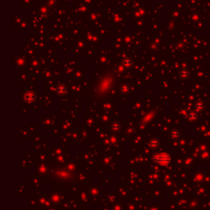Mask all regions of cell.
I'll list each match as a JSON object with an SVG mask.
<instances>
[{"instance_id": "cell-1", "label": "cell", "mask_w": 210, "mask_h": 210, "mask_svg": "<svg viewBox=\"0 0 210 210\" xmlns=\"http://www.w3.org/2000/svg\"><path fill=\"white\" fill-rule=\"evenodd\" d=\"M171 161V157L168 153H159L153 156V162L160 166H168Z\"/></svg>"}, {"instance_id": "cell-2", "label": "cell", "mask_w": 210, "mask_h": 210, "mask_svg": "<svg viewBox=\"0 0 210 210\" xmlns=\"http://www.w3.org/2000/svg\"><path fill=\"white\" fill-rule=\"evenodd\" d=\"M36 99V94L33 93L28 94L26 96V100L27 103H32L35 102Z\"/></svg>"}, {"instance_id": "cell-3", "label": "cell", "mask_w": 210, "mask_h": 210, "mask_svg": "<svg viewBox=\"0 0 210 210\" xmlns=\"http://www.w3.org/2000/svg\"><path fill=\"white\" fill-rule=\"evenodd\" d=\"M179 136H180V133H179V131H177V130H174V131H172L170 133V137H171V139H173V140L178 139L179 138Z\"/></svg>"}, {"instance_id": "cell-4", "label": "cell", "mask_w": 210, "mask_h": 210, "mask_svg": "<svg viewBox=\"0 0 210 210\" xmlns=\"http://www.w3.org/2000/svg\"><path fill=\"white\" fill-rule=\"evenodd\" d=\"M66 91V88L63 87V86H58L57 89V94H60V95H62V94H64Z\"/></svg>"}]
</instances>
